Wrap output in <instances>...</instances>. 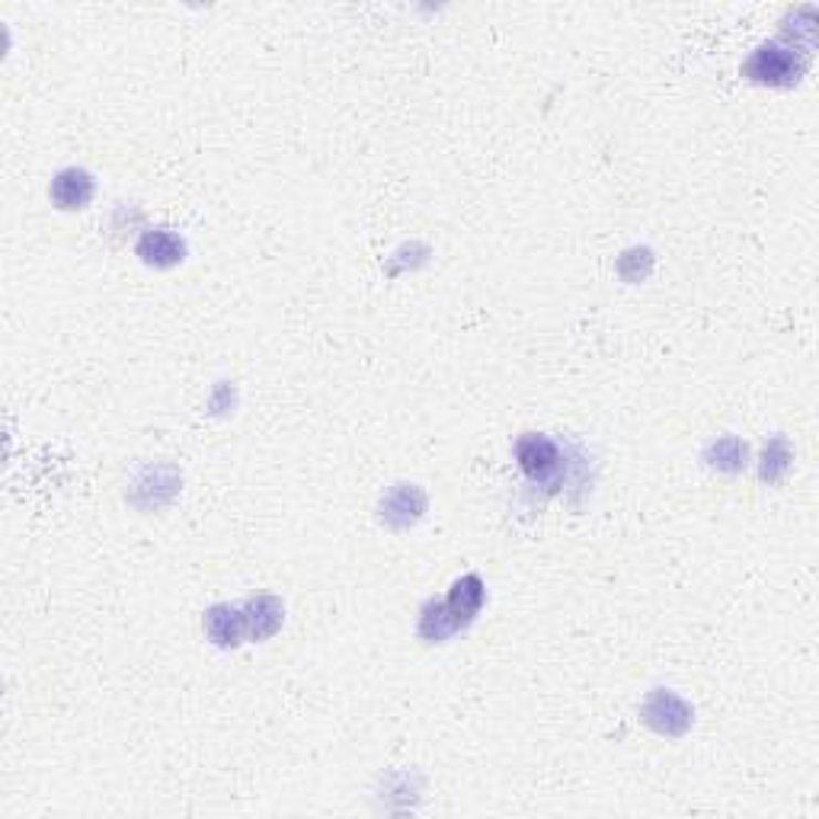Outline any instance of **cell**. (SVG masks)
<instances>
[{"mask_svg":"<svg viewBox=\"0 0 819 819\" xmlns=\"http://www.w3.org/2000/svg\"><path fill=\"white\" fill-rule=\"evenodd\" d=\"M93 192H96V182L87 170H77V167H67V170H61L59 177L52 180V189H49V196H52V202L64 209V212H74V209H84V206H91Z\"/></svg>","mask_w":819,"mask_h":819,"instance_id":"4","label":"cell"},{"mask_svg":"<svg viewBox=\"0 0 819 819\" xmlns=\"http://www.w3.org/2000/svg\"><path fill=\"white\" fill-rule=\"evenodd\" d=\"M484 606V582L481 577H461L452 586V592H449V599H445V608H449V618H452V624L455 628H468L474 618H477V611Z\"/></svg>","mask_w":819,"mask_h":819,"instance_id":"5","label":"cell"},{"mask_svg":"<svg viewBox=\"0 0 819 819\" xmlns=\"http://www.w3.org/2000/svg\"><path fill=\"white\" fill-rule=\"evenodd\" d=\"M518 468L525 471V477L532 484L557 490L560 477H564V452L554 439L538 435V432H525L516 442Z\"/></svg>","mask_w":819,"mask_h":819,"instance_id":"1","label":"cell"},{"mask_svg":"<svg viewBox=\"0 0 819 819\" xmlns=\"http://www.w3.org/2000/svg\"><path fill=\"white\" fill-rule=\"evenodd\" d=\"M804 64L794 59V49H781V45H762L753 52V59L746 61L743 74L749 81L759 84H794L800 77Z\"/></svg>","mask_w":819,"mask_h":819,"instance_id":"2","label":"cell"},{"mask_svg":"<svg viewBox=\"0 0 819 819\" xmlns=\"http://www.w3.org/2000/svg\"><path fill=\"white\" fill-rule=\"evenodd\" d=\"M138 256L157 266V270H170L186 260V241L170 228H151L141 241H138Z\"/></svg>","mask_w":819,"mask_h":819,"instance_id":"3","label":"cell"},{"mask_svg":"<svg viewBox=\"0 0 819 819\" xmlns=\"http://www.w3.org/2000/svg\"><path fill=\"white\" fill-rule=\"evenodd\" d=\"M458 628L449 618V608L445 602H429L423 611V621H420V634L426 640H445L449 634H455Z\"/></svg>","mask_w":819,"mask_h":819,"instance_id":"7","label":"cell"},{"mask_svg":"<svg viewBox=\"0 0 819 819\" xmlns=\"http://www.w3.org/2000/svg\"><path fill=\"white\" fill-rule=\"evenodd\" d=\"M206 631L218 647H234L241 640L243 631V615L231 606H214L206 615Z\"/></svg>","mask_w":819,"mask_h":819,"instance_id":"6","label":"cell"}]
</instances>
